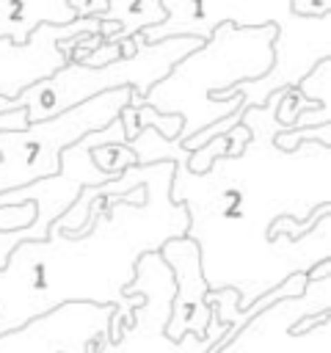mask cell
Instances as JSON below:
<instances>
[{
    "mask_svg": "<svg viewBox=\"0 0 331 353\" xmlns=\"http://www.w3.org/2000/svg\"><path fill=\"white\" fill-rule=\"evenodd\" d=\"M284 91L243 113L248 143L218 157L207 174H190V152L154 130L127 141L138 165L174 163L168 196L188 212L210 292L234 290L245 312L295 273L331 259V146L303 141L281 152L276 108Z\"/></svg>",
    "mask_w": 331,
    "mask_h": 353,
    "instance_id": "1",
    "label": "cell"
},
{
    "mask_svg": "<svg viewBox=\"0 0 331 353\" xmlns=\"http://www.w3.org/2000/svg\"><path fill=\"white\" fill-rule=\"evenodd\" d=\"M174 163L132 165L116 179L83 188L50 223L47 240L19 243L0 270V336L69 306L116 309L108 339L132 323L141 295L127 298L135 265L188 234V212L168 196Z\"/></svg>",
    "mask_w": 331,
    "mask_h": 353,
    "instance_id": "2",
    "label": "cell"
},
{
    "mask_svg": "<svg viewBox=\"0 0 331 353\" xmlns=\"http://www.w3.org/2000/svg\"><path fill=\"white\" fill-rule=\"evenodd\" d=\"M276 28H234L232 22L218 25V30L185 55L160 83H154L141 102L157 113L179 116L182 127L174 143H185L201 130L240 110V83L268 74L273 63Z\"/></svg>",
    "mask_w": 331,
    "mask_h": 353,
    "instance_id": "3",
    "label": "cell"
},
{
    "mask_svg": "<svg viewBox=\"0 0 331 353\" xmlns=\"http://www.w3.org/2000/svg\"><path fill=\"white\" fill-rule=\"evenodd\" d=\"M196 47H201V41L188 39V36L146 44L143 36L138 33L135 36V52L130 58L113 61V63L99 66V69H88V66L69 61L52 77L30 85L17 99L0 97V113L22 108L28 113V124H39V121L55 119V116L94 99L99 94H108V91L130 88V91L143 97L154 83H160Z\"/></svg>",
    "mask_w": 331,
    "mask_h": 353,
    "instance_id": "4",
    "label": "cell"
},
{
    "mask_svg": "<svg viewBox=\"0 0 331 353\" xmlns=\"http://www.w3.org/2000/svg\"><path fill=\"white\" fill-rule=\"evenodd\" d=\"M127 99L130 88L108 91L55 119L28 124L19 132H0V193L58 176L61 154L88 132L116 121Z\"/></svg>",
    "mask_w": 331,
    "mask_h": 353,
    "instance_id": "5",
    "label": "cell"
},
{
    "mask_svg": "<svg viewBox=\"0 0 331 353\" xmlns=\"http://www.w3.org/2000/svg\"><path fill=\"white\" fill-rule=\"evenodd\" d=\"M210 353H331V279L306 281L301 295L270 303Z\"/></svg>",
    "mask_w": 331,
    "mask_h": 353,
    "instance_id": "6",
    "label": "cell"
},
{
    "mask_svg": "<svg viewBox=\"0 0 331 353\" xmlns=\"http://www.w3.org/2000/svg\"><path fill=\"white\" fill-rule=\"evenodd\" d=\"M141 295L143 303L132 312V323L119 334L116 342L102 339L94 345V353H210V347L229 331L218 323L215 312L201 336L185 334L182 339L166 336V323L174 301V279L160 254H146L135 265V279L127 287V298Z\"/></svg>",
    "mask_w": 331,
    "mask_h": 353,
    "instance_id": "7",
    "label": "cell"
},
{
    "mask_svg": "<svg viewBox=\"0 0 331 353\" xmlns=\"http://www.w3.org/2000/svg\"><path fill=\"white\" fill-rule=\"evenodd\" d=\"M273 63L268 74L240 83L234 94H240V113L251 108H262L270 94L298 88V83L320 63L331 58V14L317 19L295 17L290 8L273 22Z\"/></svg>",
    "mask_w": 331,
    "mask_h": 353,
    "instance_id": "8",
    "label": "cell"
},
{
    "mask_svg": "<svg viewBox=\"0 0 331 353\" xmlns=\"http://www.w3.org/2000/svg\"><path fill=\"white\" fill-rule=\"evenodd\" d=\"M160 6L166 19L141 33L146 44L182 36L204 44L223 22L234 28L273 25L290 8V0H160Z\"/></svg>",
    "mask_w": 331,
    "mask_h": 353,
    "instance_id": "9",
    "label": "cell"
},
{
    "mask_svg": "<svg viewBox=\"0 0 331 353\" xmlns=\"http://www.w3.org/2000/svg\"><path fill=\"white\" fill-rule=\"evenodd\" d=\"M116 309L69 303L19 331L0 336V353H86L108 339V325Z\"/></svg>",
    "mask_w": 331,
    "mask_h": 353,
    "instance_id": "10",
    "label": "cell"
},
{
    "mask_svg": "<svg viewBox=\"0 0 331 353\" xmlns=\"http://www.w3.org/2000/svg\"><path fill=\"white\" fill-rule=\"evenodd\" d=\"M99 19H74L72 25L52 28L41 25L25 44H14L0 39V97L17 99L30 85L52 77L58 69L69 63V55L61 50L63 39L72 36H97Z\"/></svg>",
    "mask_w": 331,
    "mask_h": 353,
    "instance_id": "11",
    "label": "cell"
},
{
    "mask_svg": "<svg viewBox=\"0 0 331 353\" xmlns=\"http://www.w3.org/2000/svg\"><path fill=\"white\" fill-rule=\"evenodd\" d=\"M157 254L168 265L174 279V301L166 323V336L174 342L182 339L185 334L201 336L212 320V306H207L204 301L210 287L201 276V259L196 243L188 237H177L168 240Z\"/></svg>",
    "mask_w": 331,
    "mask_h": 353,
    "instance_id": "12",
    "label": "cell"
},
{
    "mask_svg": "<svg viewBox=\"0 0 331 353\" xmlns=\"http://www.w3.org/2000/svg\"><path fill=\"white\" fill-rule=\"evenodd\" d=\"M80 19H99L105 44L127 41L166 19L160 0H66Z\"/></svg>",
    "mask_w": 331,
    "mask_h": 353,
    "instance_id": "13",
    "label": "cell"
},
{
    "mask_svg": "<svg viewBox=\"0 0 331 353\" xmlns=\"http://www.w3.org/2000/svg\"><path fill=\"white\" fill-rule=\"evenodd\" d=\"M77 17L66 0H0V39L25 44L41 25L63 28Z\"/></svg>",
    "mask_w": 331,
    "mask_h": 353,
    "instance_id": "14",
    "label": "cell"
},
{
    "mask_svg": "<svg viewBox=\"0 0 331 353\" xmlns=\"http://www.w3.org/2000/svg\"><path fill=\"white\" fill-rule=\"evenodd\" d=\"M298 91L303 94L306 102H314V105L331 110V58H328V61H320V63L298 83Z\"/></svg>",
    "mask_w": 331,
    "mask_h": 353,
    "instance_id": "15",
    "label": "cell"
},
{
    "mask_svg": "<svg viewBox=\"0 0 331 353\" xmlns=\"http://www.w3.org/2000/svg\"><path fill=\"white\" fill-rule=\"evenodd\" d=\"M91 160L99 171H105L110 179H116L119 174H124L127 168L138 165L135 163V154L130 152L127 143H110V146H99L91 152Z\"/></svg>",
    "mask_w": 331,
    "mask_h": 353,
    "instance_id": "16",
    "label": "cell"
},
{
    "mask_svg": "<svg viewBox=\"0 0 331 353\" xmlns=\"http://www.w3.org/2000/svg\"><path fill=\"white\" fill-rule=\"evenodd\" d=\"M290 11L303 19H317V17L331 14V3L328 0H290Z\"/></svg>",
    "mask_w": 331,
    "mask_h": 353,
    "instance_id": "17",
    "label": "cell"
},
{
    "mask_svg": "<svg viewBox=\"0 0 331 353\" xmlns=\"http://www.w3.org/2000/svg\"><path fill=\"white\" fill-rule=\"evenodd\" d=\"M28 127V113L19 108V110H8V113H0V132H19Z\"/></svg>",
    "mask_w": 331,
    "mask_h": 353,
    "instance_id": "18",
    "label": "cell"
},
{
    "mask_svg": "<svg viewBox=\"0 0 331 353\" xmlns=\"http://www.w3.org/2000/svg\"><path fill=\"white\" fill-rule=\"evenodd\" d=\"M320 279H331V259L314 265V268L306 273V281H320Z\"/></svg>",
    "mask_w": 331,
    "mask_h": 353,
    "instance_id": "19",
    "label": "cell"
}]
</instances>
